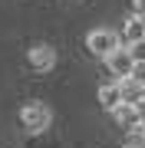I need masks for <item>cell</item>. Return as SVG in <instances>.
Instances as JSON below:
<instances>
[{
	"mask_svg": "<svg viewBox=\"0 0 145 148\" xmlns=\"http://www.w3.org/2000/svg\"><path fill=\"white\" fill-rule=\"evenodd\" d=\"M20 125L27 128V132H33V135H40V132H46L49 125H53V112H49V106L46 102H27V106L20 109Z\"/></svg>",
	"mask_w": 145,
	"mask_h": 148,
	"instance_id": "cell-1",
	"label": "cell"
},
{
	"mask_svg": "<svg viewBox=\"0 0 145 148\" xmlns=\"http://www.w3.org/2000/svg\"><path fill=\"white\" fill-rule=\"evenodd\" d=\"M122 46V40H119V33L115 30H109V27H99V30H89L86 33V49L96 59H106L112 49Z\"/></svg>",
	"mask_w": 145,
	"mask_h": 148,
	"instance_id": "cell-2",
	"label": "cell"
},
{
	"mask_svg": "<svg viewBox=\"0 0 145 148\" xmlns=\"http://www.w3.org/2000/svg\"><path fill=\"white\" fill-rule=\"evenodd\" d=\"M27 63H30V69H36V73H49V69L56 66V49L49 46V43H36V46L27 49Z\"/></svg>",
	"mask_w": 145,
	"mask_h": 148,
	"instance_id": "cell-3",
	"label": "cell"
},
{
	"mask_svg": "<svg viewBox=\"0 0 145 148\" xmlns=\"http://www.w3.org/2000/svg\"><path fill=\"white\" fill-rule=\"evenodd\" d=\"M102 63H106V69L115 76V79H122V76H129V73H132L135 59L129 56V49H125V46H119V49H112V53L102 59Z\"/></svg>",
	"mask_w": 145,
	"mask_h": 148,
	"instance_id": "cell-4",
	"label": "cell"
},
{
	"mask_svg": "<svg viewBox=\"0 0 145 148\" xmlns=\"http://www.w3.org/2000/svg\"><path fill=\"white\" fill-rule=\"evenodd\" d=\"M109 115H112V119H115V125H119V128H125V132H129V128H135V125L142 122L132 102H119V106L109 112Z\"/></svg>",
	"mask_w": 145,
	"mask_h": 148,
	"instance_id": "cell-5",
	"label": "cell"
},
{
	"mask_svg": "<svg viewBox=\"0 0 145 148\" xmlns=\"http://www.w3.org/2000/svg\"><path fill=\"white\" fill-rule=\"evenodd\" d=\"M119 40H125V43L145 40V20H142V16H135V13H129V16L122 20V33H119Z\"/></svg>",
	"mask_w": 145,
	"mask_h": 148,
	"instance_id": "cell-6",
	"label": "cell"
},
{
	"mask_svg": "<svg viewBox=\"0 0 145 148\" xmlns=\"http://www.w3.org/2000/svg\"><path fill=\"white\" fill-rule=\"evenodd\" d=\"M119 82V95H122V102H139L142 95H145V86L139 82V79H132V76H122V79H115Z\"/></svg>",
	"mask_w": 145,
	"mask_h": 148,
	"instance_id": "cell-7",
	"label": "cell"
},
{
	"mask_svg": "<svg viewBox=\"0 0 145 148\" xmlns=\"http://www.w3.org/2000/svg\"><path fill=\"white\" fill-rule=\"evenodd\" d=\"M119 102H122V95H119V82H106V86H99V106L106 109V112H112Z\"/></svg>",
	"mask_w": 145,
	"mask_h": 148,
	"instance_id": "cell-8",
	"label": "cell"
},
{
	"mask_svg": "<svg viewBox=\"0 0 145 148\" xmlns=\"http://www.w3.org/2000/svg\"><path fill=\"white\" fill-rule=\"evenodd\" d=\"M125 49H129V56L135 63H145V40H135V43H125Z\"/></svg>",
	"mask_w": 145,
	"mask_h": 148,
	"instance_id": "cell-9",
	"label": "cell"
},
{
	"mask_svg": "<svg viewBox=\"0 0 145 148\" xmlns=\"http://www.w3.org/2000/svg\"><path fill=\"white\" fill-rule=\"evenodd\" d=\"M129 135H132L129 142H139V145L145 148V122H139V125H135V128H129Z\"/></svg>",
	"mask_w": 145,
	"mask_h": 148,
	"instance_id": "cell-10",
	"label": "cell"
},
{
	"mask_svg": "<svg viewBox=\"0 0 145 148\" xmlns=\"http://www.w3.org/2000/svg\"><path fill=\"white\" fill-rule=\"evenodd\" d=\"M129 76H132V79H139V82L145 86V63H135V66H132V73H129Z\"/></svg>",
	"mask_w": 145,
	"mask_h": 148,
	"instance_id": "cell-11",
	"label": "cell"
},
{
	"mask_svg": "<svg viewBox=\"0 0 145 148\" xmlns=\"http://www.w3.org/2000/svg\"><path fill=\"white\" fill-rule=\"evenodd\" d=\"M132 13L145 20V0H132Z\"/></svg>",
	"mask_w": 145,
	"mask_h": 148,
	"instance_id": "cell-12",
	"label": "cell"
},
{
	"mask_svg": "<svg viewBox=\"0 0 145 148\" xmlns=\"http://www.w3.org/2000/svg\"><path fill=\"white\" fill-rule=\"evenodd\" d=\"M135 112H139V119L145 122V95H142V99H139V102H135Z\"/></svg>",
	"mask_w": 145,
	"mask_h": 148,
	"instance_id": "cell-13",
	"label": "cell"
},
{
	"mask_svg": "<svg viewBox=\"0 0 145 148\" xmlns=\"http://www.w3.org/2000/svg\"><path fill=\"white\" fill-rule=\"evenodd\" d=\"M125 148H142V145H139V142H129V145H125Z\"/></svg>",
	"mask_w": 145,
	"mask_h": 148,
	"instance_id": "cell-14",
	"label": "cell"
}]
</instances>
